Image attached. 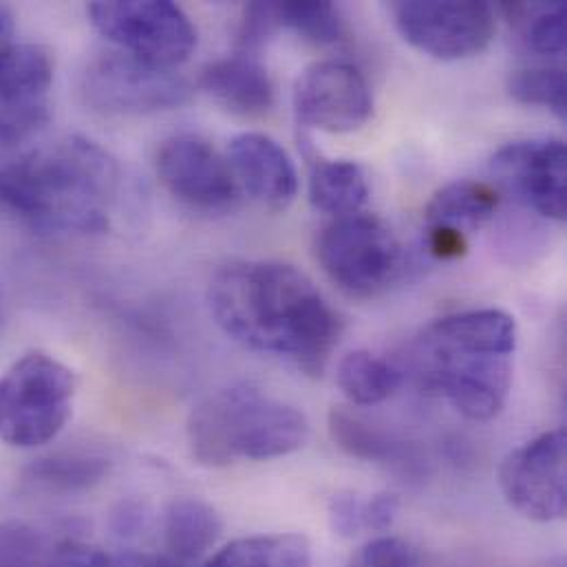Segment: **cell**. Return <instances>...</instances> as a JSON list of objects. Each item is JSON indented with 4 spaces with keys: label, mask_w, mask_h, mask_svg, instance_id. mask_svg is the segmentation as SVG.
<instances>
[{
    "label": "cell",
    "mask_w": 567,
    "mask_h": 567,
    "mask_svg": "<svg viewBox=\"0 0 567 567\" xmlns=\"http://www.w3.org/2000/svg\"><path fill=\"white\" fill-rule=\"evenodd\" d=\"M193 84L173 69L122 51L97 55L82 75L84 102L106 115H153L193 100Z\"/></svg>",
    "instance_id": "ba28073f"
},
{
    "label": "cell",
    "mask_w": 567,
    "mask_h": 567,
    "mask_svg": "<svg viewBox=\"0 0 567 567\" xmlns=\"http://www.w3.org/2000/svg\"><path fill=\"white\" fill-rule=\"evenodd\" d=\"M504 16L528 47L542 55H561L567 44V7L557 2H504Z\"/></svg>",
    "instance_id": "cb8c5ba5"
},
{
    "label": "cell",
    "mask_w": 567,
    "mask_h": 567,
    "mask_svg": "<svg viewBox=\"0 0 567 567\" xmlns=\"http://www.w3.org/2000/svg\"><path fill=\"white\" fill-rule=\"evenodd\" d=\"M429 252L440 261H455L468 252L466 233L451 226H429Z\"/></svg>",
    "instance_id": "4dcf8cb0"
},
{
    "label": "cell",
    "mask_w": 567,
    "mask_h": 567,
    "mask_svg": "<svg viewBox=\"0 0 567 567\" xmlns=\"http://www.w3.org/2000/svg\"><path fill=\"white\" fill-rule=\"evenodd\" d=\"M120 179L106 148L66 135L0 164V208L40 230L100 235L111 228Z\"/></svg>",
    "instance_id": "7a4b0ae2"
},
{
    "label": "cell",
    "mask_w": 567,
    "mask_h": 567,
    "mask_svg": "<svg viewBox=\"0 0 567 567\" xmlns=\"http://www.w3.org/2000/svg\"><path fill=\"white\" fill-rule=\"evenodd\" d=\"M224 524L217 511L195 497L173 499L164 513V539L168 555L190 566L221 537Z\"/></svg>",
    "instance_id": "d6986e66"
},
{
    "label": "cell",
    "mask_w": 567,
    "mask_h": 567,
    "mask_svg": "<svg viewBox=\"0 0 567 567\" xmlns=\"http://www.w3.org/2000/svg\"><path fill=\"white\" fill-rule=\"evenodd\" d=\"M228 164L241 195L281 213L298 195V173L284 146L264 133H241L228 146Z\"/></svg>",
    "instance_id": "9a60e30c"
},
{
    "label": "cell",
    "mask_w": 567,
    "mask_h": 567,
    "mask_svg": "<svg viewBox=\"0 0 567 567\" xmlns=\"http://www.w3.org/2000/svg\"><path fill=\"white\" fill-rule=\"evenodd\" d=\"M44 539L20 522L0 524V567H42Z\"/></svg>",
    "instance_id": "4316f807"
},
{
    "label": "cell",
    "mask_w": 567,
    "mask_h": 567,
    "mask_svg": "<svg viewBox=\"0 0 567 567\" xmlns=\"http://www.w3.org/2000/svg\"><path fill=\"white\" fill-rule=\"evenodd\" d=\"M309 202L316 210L333 219L355 215L369 199V182L360 164L349 159H327L307 151Z\"/></svg>",
    "instance_id": "e0dca14e"
},
{
    "label": "cell",
    "mask_w": 567,
    "mask_h": 567,
    "mask_svg": "<svg viewBox=\"0 0 567 567\" xmlns=\"http://www.w3.org/2000/svg\"><path fill=\"white\" fill-rule=\"evenodd\" d=\"M42 567H111V561L95 548L82 544H64L55 550L51 561Z\"/></svg>",
    "instance_id": "d6a6232c"
},
{
    "label": "cell",
    "mask_w": 567,
    "mask_h": 567,
    "mask_svg": "<svg viewBox=\"0 0 567 567\" xmlns=\"http://www.w3.org/2000/svg\"><path fill=\"white\" fill-rule=\"evenodd\" d=\"M338 386L351 404L375 406L389 400L402 384L398 364L371 351H351L338 364Z\"/></svg>",
    "instance_id": "44dd1931"
},
{
    "label": "cell",
    "mask_w": 567,
    "mask_h": 567,
    "mask_svg": "<svg viewBox=\"0 0 567 567\" xmlns=\"http://www.w3.org/2000/svg\"><path fill=\"white\" fill-rule=\"evenodd\" d=\"M391 16L413 49L444 62L484 53L497 31L495 11L482 0H398Z\"/></svg>",
    "instance_id": "9c48e42d"
},
{
    "label": "cell",
    "mask_w": 567,
    "mask_h": 567,
    "mask_svg": "<svg viewBox=\"0 0 567 567\" xmlns=\"http://www.w3.org/2000/svg\"><path fill=\"white\" fill-rule=\"evenodd\" d=\"M349 567H422V561L409 542L382 535L364 544L351 557Z\"/></svg>",
    "instance_id": "f1b7e54d"
},
{
    "label": "cell",
    "mask_w": 567,
    "mask_h": 567,
    "mask_svg": "<svg viewBox=\"0 0 567 567\" xmlns=\"http://www.w3.org/2000/svg\"><path fill=\"white\" fill-rule=\"evenodd\" d=\"M279 31H281V20H279L277 2H250V4H246L241 22H239V31H237L239 53L255 55Z\"/></svg>",
    "instance_id": "83f0119b"
},
{
    "label": "cell",
    "mask_w": 567,
    "mask_h": 567,
    "mask_svg": "<svg viewBox=\"0 0 567 567\" xmlns=\"http://www.w3.org/2000/svg\"><path fill=\"white\" fill-rule=\"evenodd\" d=\"M329 522L338 537H358L364 533V499L353 493L333 495L329 504Z\"/></svg>",
    "instance_id": "f546056e"
},
{
    "label": "cell",
    "mask_w": 567,
    "mask_h": 567,
    "mask_svg": "<svg viewBox=\"0 0 567 567\" xmlns=\"http://www.w3.org/2000/svg\"><path fill=\"white\" fill-rule=\"evenodd\" d=\"M75 375L58 358L29 351L0 378V440L16 449L49 444L73 411Z\"/></svg>",
    "instance_id": "5b68a950"
},
{
    "label": "cell",
    "mask_w": 567,
    "mask_h": 567,
    "mask_svg": "<svg viewBox=\"0 0 567 567\" xmlns=\"http://www.w3.org/2000/svg\"><path fill=\"white\" fill-rule=\"evenodd\" d=\"M111 462L89 451H60L31 462L24 471L27 482L53 493H82L106 480Z\"/></svg>",
    "instance_id": "7402d4cb"
},
{
    "label": "cell",
    "mask_w": 567,
    "mask_h": 567,
    "mask_svg": "<svg viewBox=\"0 0 567 567\" xmlns=\"http://www.w3.org/2000/svg\"><path fill=\"white\" fill-rule=\"evenodd\" d=\"M508 93L515 102L553 111L559 120L567 115V78L559 66L519 69L508 75Z\"/></svg>",
    "instance_id": "484cf974"
},
{
    "label": "cell",
    "mask_w": 567,
    "mask_h": 567,
    "mask_svg": "<svg viewBox=\"0 0 567 567\" xmlns=\"http://www.w3.org/2000/svg\"><path fill=\"white\" fill-rule=\"evenodd\" d=\"M111 567H188L171 555H148V553H126L117 557Z\"/></svg>",
    "instance_id": "836d02e7"
},
{
    "label": "cell",
    "mask_w": 567,
    "mask_h": 567,
    "mask_svg": "<svg viewBox=\"0 0 567 567\" xmlns=\"http://www.w3.org/2000/svg\"><path fill=\"white\" fill-rule=\"evenodd\" d=\"M327 429L331 442L351 460L384 466H406L413 460V449L406 442L344 409L329 411Z\"/></svg>",
    "instance_id": "ffe728a7"
},
{
    "label": "cell",
    "mask_w": 567,
    "mask_h": 567,
    "mask_svg": "<svg viewBox=\"0 0 567 567\" xmlns=\"http://www.w3.org/2000/svg\"><path fill=\"white\" fill-rule=\"evenodd\" d=\"M142 524H144V513L137 504H122L120 513H115V530L120 535L133 533Z\"/></svg>",
    "instance_id": "e575fe53"
},
{
    "label": "cell",
    "mask_w": 567,
    "mask_h": 567,
    "mask_svg": "<svg viewBox=\"0 0 567 567\" xmlns=\"http://www.w3.org/2000/svg\"><path fill=\"white\" fill-rule=\"evenodd\" d=\"M502 206V190L488 182L460 179L440 188L426 204L429 226L475 230L486 226Z\"/></svg>",
    "instance_id": "ac0fdd59"
},
{
    "label": "cell",
    "mask_w": 567,
    "mask_h": 567,
    "mask_svg": "<svg viewBox=\"0 0 567 567\" xmlns=\"http://www.w3.org/2000/svg\"><path fill=\"white\" fill-rule=\"evenodd\" d=\"M53 60L40 44H16L0 55V146L38 133L51 115Z\"/></svg>",
    "instance_id": "5bb4252c"
},
{
    "label": "cell",
    "mask_w": 567,
    "mask_h": 567,
    "mask_svg": "<svg viewBox=\"0 0 567 567\" xmlns=\"http://www.w3.org/2000/svg\"><path fill=\"white\" fill-rule=\"evenodd\" d=\"M164 188L184 206L202 213H228L241 202V190L228 157L199 135H173L155 155Z\"/></svg>",
    "instance_id": "8fae6325"
},
{
    "label": "cell",
    "mask_w": 567,
    "mask_h": 567,
    "mask_svg": "<svg viewBox=\"0 0 567 567\" xmlns=\"http://www.w3.org/2000/svg\"><path fill=\"white\" fill-rule=\"evenodd\" d=\"M208 305L217 324L244 347L287 358L320 378L344 322L313 281L287 264L237 261L213 277Z\"/></svg>",
    "instance_id": "6da1fadb"
},
{
    "label": "cell",
    "mask_w": 567,
    "mask_h": 567,
    "mask_svg": "<svg viewBox=\"0 0 567 567\" xmlns=\"http://www.w3.org/2000/svg\"><path fill=\"white\" fill-rule=\"evenodd\" d=\"M316 259L327 279L351 298H375L404 272L398 235L375 215H347L322 228Z\"/></svg>",
    "instance_id": "8992f818"
},
{
    "label": "cell",
    "mask_w": 567,
    "mask_h": 567,
    "mask_svg": "<svg viewBox=\"0 0 567 567\" xmlns=\"http://www.w3.org/2000/svg\"><path fill=\"white\" fill-rule=\"evenodd\" d=\"M293 111L305 126L353 133L371 117L373 95L358 66L344 60H320L296 80Z\"/></svg>",
    "instance_id": "4fadbf2b"
},
{
    "label": "cell",
    "mask_w": 567,
    "mask_h": 567,
    "mask_svg": "<svg viewBox=\"0 0 567 567\" xmlns=\"http://www.w3.org/2000/svg\"><path fill=\"white\" fill-rule=\"evenodd\" d=\"M91 24L122 53L175 69L197 47V27L171 0H97L86 7Z\"/></svg>",
    "instance_id": "52a82bcc"
},
{
    "label": "cell",
    "mask_w": 567,
    "mask_h": 567,
    "mask_svg": "<svg viewBox=\"0 0 567 567\" xmlns=\"http://www.w3.org/2000/svg\"><path fill=\"white\" fill-rule=\"evenodd\" d=\"M199 86L224 109L241 117H261L275 106V82L266 64L250 53H235L206 64Z\"/></svg>",
    "instance_id": "2e32d148"
},
{
    "label": "cell",
    "mask_w": 567,
    "mask_h": 567,
    "mask_svg": "<svg viewBox=\"0 0 567 567\" xmlns=\"http://www.w3.org/2000/svg\"><path fill=\"white\" fill-rule=\"evenodd\" d=\"M206 567H311V546L293 533L244 537L219 550Z\"/></svg>",
    "instance_id": "603a6c76"
},
{
    "label": "cell",
    "mask_w": 567,
    "mask_h": 567,
    "mask_svg": "<svg viewBox=\"0 0 567 567\" xmlns=\"http://www.w3.org/2000/svg\"><path fill=\"white\" fill-rule=\"evenodd\" d=\"M499 188L537 215L564 221L567 215V146L557 137L511 142L491 162Z\"/></svg>",
    "instance_id": "7c38bea8"
},
{
    "label": "cell",
    "mask_w": 567,
    "mask_h": 567,
    "mask_svg": "<svg viewBox=\"0 0 567 567\" xmlns=\"http://www.w3.org/2000/svg\"><path fill=\"white\" fill-rule=\"evenodd\" d=\"M566 431L544 433L515 449L499 468V488L522 517L537 524L564 519L567 506Z\"/></svg>",
    "instance_id": "30bf717a"
},
{
    "label": "cell",
    "mask_w": 567,
    "mask_h": 567,
    "mask_svg": "<svg viewBox=\"0 0 567 567\" xmlns=\"http://www.w3.org/2000/svg\"><path fill=\"white\" fill-rule=\"evenodd\" d=\"M186 435L197 464L224 468L239 460L266 462L300 451L309 422L300 409L255 384H230L193 406Z\"/></svg>",
    "instance_id": "277c9868"
},
{
    "label": "cell",
    "mask_w": 567,
    "mask_h": 567,
    "mask_svg": "<svg viewBox=\"0 0 567 567\" xmlns=\"http://www.w3.org/2000/svg\"><path fill=\"white\" fill-rule=\"evenodd\" d=\"M400 513V499L391 493H380L364 499V533H386Z\"/></svg>",
    "instance_id": "1f68e13d"
},
{
    "label": "cell",
    "mask_w": 567,
    "mask_h": 567,
    "mask_svg": "<svg viewBox=\"0 0 567 567\" xmlns=\"http://www.w3.org/2000/svg\"><path fill=\"white\" fill-rule=\"evenodd\" d=\"M517 322L502 309H471L431 322L411 344L417 384L473 422L497 417L513 389Z\"/></svg>",
    "instance_id": "3957f363"
},
{
    "label": "cell",
    "mask_w": 567,
    "mask_h": 567,
    "mask_svg": "<svg viewBox=\"0 0 567 567\" xmlns=\"http://www.w3.org/2000/svg\"><path fill=\"white\" fill-rule=\"evenodd\" d=\"M16 20L13 11L7 4H0V55L16 47Z\"/></svg>",
    "instance_id": "d590c367"
},
{
    "label": "cell",
    "mask_w": 567,
    "mask_h": 567,
    "mask_svg": "<svg viewBox=\"0 0 567 567\" xmlns=\"http://www.w3.org/2000/svg\"><path fill=\"white\" fill-rule=\"evenodd\" d=\"M281 29H289L302 40L327 47L347 35L340 9L327 0H284L277 2Z\"/></svg>",
    "instance_id": "d4e9b609"
}]
</instances>
